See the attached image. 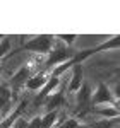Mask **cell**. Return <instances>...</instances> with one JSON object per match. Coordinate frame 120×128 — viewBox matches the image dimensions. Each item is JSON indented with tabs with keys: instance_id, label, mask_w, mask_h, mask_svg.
<instances>
[{
	"instance_id": "1",
	"label": "cell",
	"mask_w": 120,
	"mask_h": 128,
	"mask_svg": "<svg viewBox=\"0 0 120 128\" xmlns=\"http://www.w3.org/2000/svg\"><path fill=\"white\" fill-rule=\"evenodd\" d=\"M118 46H120V38L115 34V36H111L108 41L101 43V44H98V46H91V48L81 50V51H74L72 58H70L69 62L58 65V67H55V68L50 72V75H53V77H60L65 70L72 68L74 65H82V62L88 60L89 56H93V55H96V53H100V51H105V50H118Z\"/></svg>"
},
{
	"instance_id": "2",
	"label": "cell",
	"mask_w": 120,
	"mask_h": 128,
	"mask_svg": "<svg viewBox=\"0 0 120 128\" xmlns=\"http://www.w3.org/2000/svg\"><path fill=\"white\" fill-rule=\"evenodd\" d=\"M55 44V38L51 34H40V36H34L29 41L22 43L19 48H16L14 51H10L9 55H16L21 51H33V53H40V55H48Z\"/></svg>"
},
{
	"instance_id": "3",
	"label": "cell",
	"mask_w": 120,
	"mask_h": 128,
	"mask_svg": "<svg viewBox=\"0 0 120 128\" xmlns=\"http://www.w3.org/2000/svg\"><path fill=\"white\" fill-rule=\"evenodd\" d=\"M72 55H74V51L69 48V46H65L64 43H60V41L55 40V44H53V48L51 51L48 53V58L43 62V70H48L50 68H55V67H58L62 63H65V62H69L72 58Z\"/></svg>"
},
{
	"instance_id": "4",
	"label": "cell",
	"mask_w": 120,
	"mask_h": 128,
	"mask_svg": "<svg viewBox=\"0 0 120 128\" xmlns=\"http://www.w3.org/2000/svg\"><path fill=\"white\" fill-rule=\"evenodd\" d=\"M38 67H40V60H31L28 65H22V67L12 75V79H10V82H9V87H10V90H12V94L24 87V84L36 74Z\"/></svg>"
},
{
	"instance_id": "5",
	"label": "cell",
	"mask_w": 120,
	"mask_h": 128,
	"mask_svg": "<svg viewBox=\"0 0 120 128\" xmlns=\"http://www.w3.org/2000/svg\"><path fill=\"white\" fill-rule=\"evenodd\" d=\"M91 96H93L91 87L82 82L79 90L76 92V116L77 118H84L91 111Z\"/></svg>"
},
{
	"instance_id": "6",
	"label": "cell",
	"mask_w": 120,
	"mask_h": 128,
	"mask_svg": "<svg viewBox=\"0 0 120 128\" xmlns=\"http://www.w3.org/2000/svg\"><path fill=\"white\" fill-rule=\"evenodd\" d=\"M101 104H111V106L118 108V101L113 98L110 87H108L105 82H100L98 87H96V90H94L93 96H91V108L101 106Z\"/></svg>"
},
{
	"instance_id": "7",
	"label": "cell",
	"mask_w": 120,
	"mask_h": 128,
	"mask_svg": "<svg viewBox=\"0 0 120 128\" xmlns=\"http://www.w3.org/2000/svg\"><path fill=\"white\" fill-rule=\"evenodd\" d=\"M12 102H14V94L10 90L9 84L0 82V116H5L9 113Z\"/></svg>"
},
{
	"instance_id": "8",
	"label": "cell",
	"mask_w": 120,
	"mask_h": 128,
	"mask_svg": "<svg viewBox=\"0 0 120 128\" xmlns=\"http://www.w3.org/2000/svg\"><path fill=\"white\" fill-rule=\"evenodd\" d=\"M28 104H29V99H21V102L17 104V108L14 109V111H10L9 116L5 120H0V128H10L16 121H17V118L19 116H22V113L28 109Z\"/></svg>"
},
{
	"instance_id": "9",
	"label": "cell",
	"mask_w": 120,
	"mask_h": 128,
	"mask_svg": "<svg viewBox=\"0 0 120 128\" xmlns=\"http://www.w3.org/2000/svg\"><path fill=\"white\" fill-rule=\"evenodd\" d=\"M57 86H60V77H53V75H50L48 82L43 86V89H40V94L34 98L33 106H41V104H43V101H45V99H46L51 92L55 90V87H57Z\"/></svg>"
},
{
	"instance_id": "10",
	"label": "cell",
	"mask_w": 120,
	"mask_h": 128,
	"mask_svg": "<svg viewBox=\"0 0 120 128\" xmlns=\"http://www.w3.org/2000/svg\"><path fill=\"white\" fill-rule=\"evenodd\" d=\"M50 79V72H46V70H38L33 77H31L26 84H24V89H28V90H40L43 89V86L48 82Z\"/></svg>"
},
{
	"instance_id": "11",
	"label": "cell",
	"mask_w": 120,
	"mask_h": 128,
	"mask_svg": "<svg viewBox=\"0 0 120 128\" xmlns=\"http://www.w3.org/2000/svg\"><path fill=\"white\" fill-rule=\"evenodd\" d=\"M43 104L46 106V111H57V108L65 106V92L60 89L57 92H51L48 98L43 101Z\"/></svg>"
},
{
	"instance_id": "12",
	"label": "cell",
	"mask_w": 120,
	"mask_h": 128,
	"mask_svg": "<svg viewBox=\"0 0 120 128\" xmlns=\"http://www.w3.org/2000/svg\"><path fill=\"white\" fill-rule=\"evenodd\" d=\"M82 75H84L82 65H74L72 67V79H70L69 87H67V90H69L70 94H76L79 90V87L82 86Z\"/></svg>"
},
{
	"instance_id": "13",
	"label": "cell",
	"mask_w": 120,
	"mask_h": 128,
	"mask_svg": "<svg viewBox=\"0 0 120 128\" xmlns=\"http://www.w3.org/2000/svg\"><path fill=\"white\" fill-rule=\"evenodd\" d=\"M89 113H94L98 116H103V120H113V118H118L120 113L118 108L115 106H103V108H91Z\"/></svg>"
},
{
	"instance_id": "14",
	"label": "cell",
	"mask_w": 120,
	"mask_h": 128,
	"mask_svg": "<svg viewBox=\"0 0 120 128\" xmlns=\"http://www.w3.org/2000/svg\"><path fill=\"white\" fill-rule=\"evenodd\" d=\"M57 118H58L57 111H46V114L41 116V128H53Z\"/></svg>"
},
{
	"instance_id": "15",
	"label": "cell",
	"mask_w": 120,
	"mask_h": 128,
	"mask_svg": "<svg viewBox=\"0 0 120 128\" xmlns=\"http://www.w3.org/2000/svg\"><path fill=\"white\" fill-rule=\"evenodd\" d=\"M118 118H113V120H98L94 123H89V125H84L86 128H113L117 125Z\"/></svg>"
},
{
	"instance_id": "16",
	"label": "cell",
	"mask_w": 120,
	"mask_h": 128,
	"mask_svg": "<svg viewBox=\"0 0 120 128\" xmlns=\"http://www.w3.org/2000/svg\"><path fill=\"white\" fill-rule=\"evenodd\" d=\"M53 128H81L77 118H65V120H60L58 125Z\"/></svg>"
},
{
	"instance_id": "17",
	"label": "cell",
	"mask_w": 120,
	"mask_h": 128,
	"mask_svg": "<svg viewBox=\"0 0 120 128\" xmlns=\"http://www.w3.org/2000/svg\"><path fill=\"white\" fill-rule=\"evenodd\" d=\"M9 53H10V40L7 36H4L0 40V62H2V58L5 55H9Z\"/></svg>"
},
{
	"instance_id": "18",
	"label": "cell",
	"mask_w": 120,
	"mask_h": 128,
	"mask_svg": "<svg viewBox=\"0 0 120 128\" xmlns=\"http://www.w3.org/2000/svg\"><path fill=\"white\" fill-rule=\"evenodd\" d=\"M57 41H60V43H64L65 46H70L74 41H76V38H77V34H57V36H53Z\"/></svg>"
},
{
	"instance_id": "19",
	"label": "cell",
	"mask_w": 120,
	"mask_h": 128,
	"mask_svg": "<svg viewBox=\"0 0 120 128\" xmlns=\"http://www.w3.org/2000/svg\"><path fill=\"white\" fill-rule=\"evenodd\" d=\"M2 38H4V34H0V40H2Z\"/></svg>"
},
{
	"instance_id": "20",
	"label": "cell",
	"mask_w": 120,
	"mask_h": 128,
	"mask_svg": "<svg viewBox=\"0 0 120 128\" xmlns=\"http://www.w3.org/2000/svg\"><path fill=\"white\" fill-rule=\"evenodd\" d=\"M0 75H2V67H0Z\"/></svg>"
}]
</instances>
